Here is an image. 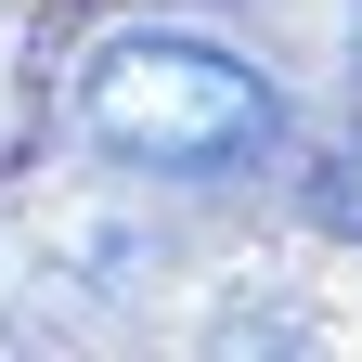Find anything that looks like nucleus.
I'll return each mask as SVG.
<instances>
[{"instance_id": "1", "label": "nucleus", "mask_w": 362, "mask_h": 362, "mask_svg": "<svg viewBox=\"0 0 362 362\" xmlns=\"http://www.w3.org/2000/svg\"><path fill=\"white\" fill-rule=\"evenodd\" d=\"M78 143L117 156V168H156V181H233V168H272L285 156V104L246 52L220 39H181V26H129L78 65L65 90Z\"/></svg>"}, {"instance_id": "3", "label": "nucleus", "mask_w": 362, "mask_h": 362, "mask_svg": "<svg viewBox=\"0 0 362 362\" xmlns=\"http://www.w3.org/2000/svg\"><path fill=\"white\" fill-rule=\"evenodd\" d=\"M349 65H362V13H349Z\"/></svg>"}, {"instance_id": "2", "label": "nucleus", "mask_w": 362, "mask_h": 362, "mask_svg": "<svg viewBox=\"0 0 362 362\" xmlns=\"http://www.w3.org/2000/svg\"><path fill=\"white\" fill-rule=\"evenodd\" d=\"M310 207H324L337 233H362V129H337V143H324V168H310Z\"/></svg>"}]
</instances>
